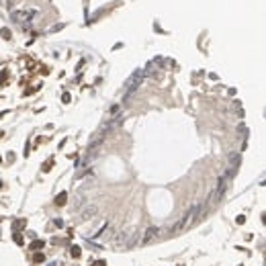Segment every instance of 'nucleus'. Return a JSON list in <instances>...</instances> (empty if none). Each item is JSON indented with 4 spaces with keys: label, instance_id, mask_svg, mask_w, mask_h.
<instances>
[{
    "label": "nucleus",
    "instance_id": "9",
    "mask_svg": "<svg viewBox=\"0 0 266 266\" xmlns=\"http://www.w3.org/2000/svg\"><path fill=\"white\" fill-rule=\"evenodd\" d=\"M72 256H80V248H78V246L72 248Z\"/></svg>",
    "mask_w": 266,
    "mask_h": 266
},
{
    "label": "nucleus",
    "instance_id": "8",
    "mask_svg": "<svg viewBox=\"0 0 266 266\" xmlns=\"http://www.w3.org/2000/svg\"><path fill=\"white\" fill-rule=\"evenodd\" d=\"M65 198H68V194H65V192H59V194L55 196V203H57V205H63Z\"/></svg>",
    "mask_w": 266,
    "mask_h": 266
},
{
    "label": "nucleus",
    "instance_id": "11",
    "mask_svg": "<svg viewBox=\"0 0 266 266\" xmlns=\"http://www.w3.org/2000/svg\"><path fill=\"white\" fill-rule=\"evenodd\" d=\"M94 266H104V262H96V264H94Z\"/></svg>",
    "mask_w": 266,
    "mask_h": 266
},
{
    "label": "nucleus",
    "instance_id": "3",
    "mask_svg": "<svg viewBox=\"0 0 266 266\" xmlns=\"http://www.w3.org/2000/svg\"><path fill=\"white\" fill-rule=\"evenodd\" d=\"M160 233H162V229H160V227H147V229H145V233L139 237V243H141V246H147V243L156 241V239L160 237Z\"/></svg>",
    "mask_w": 266,
    "mask_h": 266
},
{
    "label": "nucleus",
    "instance_id": "4",
    "mask_svg": "<svg viewBox=\"0 0 266 266\" xmlns=\"http://www.w3.org/2000/svg\"><path fill=\"white\" fill-rule=\"evenodd\" d=\"M35 14H37V10L29 8V10H14L10 16H12V20H14V23H29V20H31Z\"/></svg>",
    "mask_w": 266,
    "mask_h": 266
},
{
    "label": "nucleus",
    "instance_id": "2",
    "mask_svg": "<svg viewBox=\"0 0 266 266\" xmlns=\"http://www.w3.org/2000/svg\"><path fill=\"white\" fill-rule=\"evenodd\" d=\"M135 243H139V233L137 231H121L115 239V246L117 248H133Z\"/></svg>",
    "mask_w": 266,
    "mask_h": 266
},
{
    "label": "nucleus",
    "instance_id": "1",
    "mask_svg": "<svg viewBox=\"0 0 266 266\" xmlns=\"http://www.w3.org/2000/svg\"><path fill=\"white\" fill-rule=\"evenodd\" d=\"M143 78H145V70H143V68H137L135 72H133V74L125 80V98H129V96L141 86Z\"/></svg>",
    "mask_w": 266,
    "mask_h": 266
},
{
    "label": "nucleus",
    "instance_id": "7",
    "mask_svg": "<svg viewBox=\"0 0 266 266\" xmlns=\"http://www.w3.org/2000/svg\"><path fill=\"white\" fill-rule=\"evenodd\" d=\"M164 63V59L162 57H156V59H151L149 63H147V68H143L145 70V76H151V74H156L158 70H160V65Z\"/></svg>",
    "mask_w": 266,
    "mask_h": 266
},
{
    "label": "nucleus",
    "instance_id": "10",
    "mask_svg": "<svg viewBox=\"0 0 266 266\" xmlns=\"http://www.w3.org/2000/svg\"><path fill=\"white\" fill-rule=\"evenodd\" d=\"M41 246H43V241H33L31 243V248H41Z\"/></svg>",
    "mask_w": 266,
    "mask_h": 266
},
{
    "label": "nucleus",
    "instance_id": "5",
    "mask_svg": "<svg viewBox=\"0 0 266 266\" xmlns=\"http://www.w3.org/2000/svg\"><path fill=\"white\" fill-rule=\"evenodd\" d=\"M123 119H125L123 115H115V117H110V119H108V121H106V123L102 125L100 133H104V135H106L108 131H115V129H117V127H119V125L123 123Z\"/></svg>",
    "mask_w": 266,
    "mask_h": 266
},
{
    "label": "nucleus",
    "instance_id": "6",
    "mask_svg": "<svg viewBox=\"0 0 266 266\" xmlns=\"http://www.w3.org/2000/svg\"><path fill=\"white\" fill-rule=\"evenodd\" d=\"M96 213H98V205L88 203V205L82 209V213H80V221H90V219L96 217Z\"/></svg>",
    "mask_w": 266,
    "mask_h": 266
}]
</instances>
